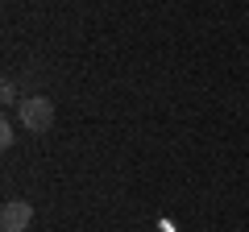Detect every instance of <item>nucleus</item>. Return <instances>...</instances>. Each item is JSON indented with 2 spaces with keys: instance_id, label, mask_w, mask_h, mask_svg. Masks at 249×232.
Returning a JSON list of instances; mask_svg holds the SVG:
<instances>
[{
  "instance_id": "1",
  "label": "nucleus",
  "mask_w": 249,
  "mask_h": 232,
  "mask_svg": "<svg viewBox=\"0 0 249 232\" xmlns=\"http://www.w3.org/2000/svg\"><path fill=\"white\" fill-rule=\"evenodd\" d=\"M17 116H21V129L25 133H46L54 125V104L46 96H25L17 104Z\"/></svg>"
},
{
  "instance_id": "2",
  "label": "nucleus",
  "mask_w": 249,
  "mask_h": 232,
  "mask_svg": "<svg viewBox=\"0 0 249 232\" xmlns=\"http://www.w3.org/2000/svg\"><path fill=\"white\" fill-rule=\"evenodd\" d=\"M29 224H34V207L25 199H9V203L0 207V228L4 232H25Z\"/></svg>"
},
{
  "instance_id": "3",
  "label": "nucleus",
  "mask_w": 249,
  "mask_h": 232,
  "mask_svg": "<svg viewBox=\"0 0 249 232\" xmlns=\"http://www.w3.org/2000/svg\"><path fill=\"white\" fill-rule=\"evenodd\" d=\"M13 141H17V129H13V120H4V125H0V145L9 149Z\"/></svg>"
},
{
  "instance_id": "4",
  "label": "nucleus",
  "mask_w": 249,
  "mask_h": 232,
  "mask_svg": "<svg viewBox=\"0 0 249 232\" xmlns=\"http://www.w3.org/2000/svg\"><path fill=\"white\" fill-rule=\"evenodd\" d=\"M0 99H4V104H21V99H17V87H13V79L0 83Z\"/></svg>"
}]
</instances>
